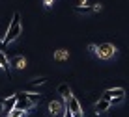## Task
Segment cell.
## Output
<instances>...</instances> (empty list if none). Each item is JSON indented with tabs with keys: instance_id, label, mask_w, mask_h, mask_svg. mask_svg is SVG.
<instances>
[{
	"instance_id": "1",
	"label": "cell",
	"mask_w": 129,
	"mask_h": 117,
	"mask_svg": "<svg viewBox=\"0 0 129 117\" xmlns=\"http://www.w3.org/2000/svg\"><path fill=\"white\" fill-rule=\"evenodd\" d=\"M21 32H23V24H21V15L15 11V13L11 15V21H10V24H8V30H6V35H4L2 43H4V45L13 43V41H15V39L21 35Z\"/></svg>"
},
{
	"instance_id": "11",
	"label": "cell",
	"mask_w": 129,
	"mask_h": 117,
	"mask_svg": "<svg viewBox=\"0 0 129 117\" xmlns=\"http://www.w3.org/2000/svg\"><path fill=\"white\" fill-rule=\"evenodd\" d=\"M56 91H58V95H60L62 98H64V100H66V98H68V97L71 95V89H69V85H68V84H60Z\"/></svg>"
},
{
	"instance_id": "3",
	"label": "cell",
	"mask_w": 129,
	"mask_h": 117,
	"mask_svg": "<svg viewBox=\"0 0 129 117\" xmlns=\"http://www.w3.org/2000/svg\"><path fill=\"white\" fill-rule=\"evenodd\" d=\"M66 108L71 111V115L73 117H84L82 115V106H81V100H79L77 97L71 93V95L66 98Z\"/></svg>"
},
{
	"instance_id": "9",
	"label": "cell",
	"mask_w": 129,
	"mask_h": 117,
	"mask_svg": "<svg viewBox=\"0 0 129 117\" xmlns=\"http://www.w3.org/2000/svg\"><path fill=\"white\" fill-rule=\"evenodd\" d=\"M23 95L28 98V100L32 102L34 106H38L39 102H41V95H39V93H34V91H23Z\"/></svg>"
},
{
	"instance_id": "6",
	"label": "cell",
	"mask_w": 129,
	"mask_h": 117,
	"mask_svg": "<svg viewBox=\"0 0 129 117\" xmlns=\"http://www.w3.org/2000/svg\"><path fill=\"white\" fill-rule=\"evenodd\" d=\"M123 95H125V89L123 87H110V89H105L101 97L109 100V98H112V97H123Z\"/></svg>"
},
{
	"instance_id": "8",
	"label": "cell",
	"mask_w": 129,
	"mask_h": 117,
	"mask_svg": "<svg viewBox=\"0 0 129 117\" xmlns=\"http://www.w3.org/2000/svg\"><path fill=\"white\" fill-rule=\"evenodd\" d=\"M0 69L6 74H10V60H8V54L0 50Z\"/></svg>"
},
{
	"instance_id": "14",
	"label": "cell",
	"mask_w": 129,
	"mask_h": 117,
	"mask_svg": "<svg viewBox=\"0 0 129 117\" xmlns=\"http://www.w3.org/2000/svg\"><path fill=\"white\" fill-rule=\"evenodd\" d=\"M47 82V78L45 76H39V78H34L32 82H30V87H38V85H41V84H45Z\"/></svg>"
},
{
	"instance_id": "7",
	"label": "cell",
	"mask_w": 129,
	"mask_h": 117,
	"mask_svg": "<svg viewBox=\"0 0 129 117\" xmlns=\"http://www.w3.org/2000/svg\"><path fill=\"white\" fill-rule=\"evenodd\" d=\"M110 108V102L107 100V98H103V97H99V100L95 102V113H105L107 110Z\"/></svg>"
},
{
	"instance_id": "2",
	"label": "cell",
	"mask_w": 129,
	"mask_h": 117,
	"mask_svg": "<svg viewBox=\"0 0 129 117\" xmlns=\"http://www.w3.org/2000/svg\"><path fill=\"white\" fill-rule=\"evenodd\" d=\"M90 50L95 52V56L99 60H110V58L116 56V47L110 43H101V45H90Z\"/></svg>"
},
{
	"instance_id": "10",
	"label": "cell",
	"mask_w": 129,
	"mask_h": 117,
	"mask_svg": "<svg viewBox=\"0 0 129 117\" xmlns=\"http://www.w3.org/2000/svg\"><path fill=\"white\" fill-rule=\"evenodd\" d=\"M11 65L15 67V69H24L26 67V58L24 56H15L13 61H11Z\"/></svg>"
},
{
	"instance_id": "5",
	"label": "cell",
	"mask_w": 129,
	"mask_h": 117,
	"mask_svg": "<svg viewBox=\"0 0 129 117\" xmlns=\"http://www.w3.org/2000/svg\"><path fill=\"white\" fill-rule=\"evenodd\" d=\"M17 104V95H11V97H8V98H4L2 100V115L6 117L8 113H10V110H13Z\"/></svg>"
},
{
	"instance_id": "4",
	"label": "cell",
	"mask_w": 129,
	"mask_h": 117,
	"mask_svg": "<svg viewBox=\"0 0 129 117\" xmlns=\"http://www.w3.org/2000/svg\"><path fill=\"white\" fill-rule=\"evenodd\" d=\"M64 110H66V102L64 100H52L49 104V113L52 117H62L64 115Z\"/></svg>"
},
{
	"instance_id": "15",
	"label": "cell",
	"mask_w": 129,
	"mask_h": 117,
	"mask_svg": "<svg viewBox=\"0 0 129 117\" xmlns=\"http://www.w3.org/2000/svg\"><path fill=\"white\" fill-rule=\"evenodd\" d=\"M52 2H54V0H43V4H45L47 8H49V6H52Z\"/></svg>"
},
{
	"instance_id": "12",
	"label": "cell",
	"mask_w": 129,
	"mask_h": 117,
	"mask_svg": "<svg viewBox=\"0 0 129 117\" xmlns=\"http://www.w3.org/2000/svg\"><path fill=\"white\" fill-rule=\"evenodd\" d=\"M54 60H56V61H66V60H69V50H66V48L56 50V52H54Z\"/></svg>"
},
{
	"instance_id": "13",
	"label": "cell",
	"mask_w": 129,
	"mask_h": 117,
	"mask_svg": "<svg viewBox=\"0 0 129 117\" xmlns=\"http://www.w3.org/2000/svg\"><path fill=\"white\" fill-rule=\"evenodd\" d=\"M24 115H26V111L15 106V108H13V110H10V113H8L6 117H24Z\"/></svg>"
}]
</instances>
